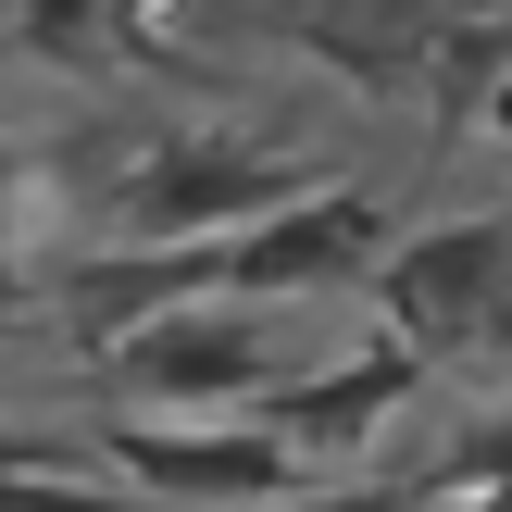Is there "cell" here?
Instances as JSON below:
<instances>
[{"label": "cell", "instance_id": "cell-2", "mask_svg": "<svg viewBox=\"0 0 512 512\" xmlns=\"http://www.w3.org/2000/svg\"><path fill=\"white\" fill-rule=\"evenodd\" d=\"M88 463L138 512H263L300 488L288 438L263 413H100Z\"/></svg>", "mask_w": 512, "mask_h": 512}, {"label": "cell", "instance_id": "cell-4", "mask_svg": "<svg viewBox=\"0 0 512 512\" xmlns=\"http://www.w3.org/2000/svg\"><path fill=\"white\" fill-rule=\"evenodd\" d=\"M363 300H375V325H388L413 363L488 350L512 325V213H450V225L388 238V263L363 275Z\"/></svg>", "mask_w": 512, "mask_h": 512}, {"label": "cell", "instance_id": "cell-1", "mask_svg": "<svg viewBox=\"0 0 512 512\" xmlns=\"http://www.w3.org/2000/svg\"><path fill=\"white\" fill-rule=\"evenodd\" d=\"M325 300H175V313H150L138 338L100 350V375H113V413H250V400L300 388V375L325 363Z\"/></svg>", "mask_w": 512, "mask_h": 512}, {"label": "cell", "instance_id": "cell-8", "mask_svg": "<svg viewBox=\"0 0 512 512\" xmlns=\"http://www.w3.org/2000/svg\"><path fill=\"white\" fill-rule=\"evenodd\" d=\"M413 88H425V125H475V113L512 88V0H463V13L425 38Z\"/></svg>", "mask_w": 512, "mask_h": 512}, {"label": "cell", "instance_id": "cell-6", "mask_svg": "<svg viewBox=\"0 0 512 512\" xmlns=\"http://www.w3.org/2000/svg\"><path fill=\"white\" fill-rule=\"evenodd\" d=\"M413 388H425V363L375 325V338H338L300 388H275L263 425L288 438V463H350V450H375L400 413H413Z\"/></svg>", "mask_w": 512, "mask_h": 512}, {"label": "cell", "instance_id": "cell-5", "mask_svg": "<svg viewBox=\"0 0 512 512\" xmlns=\"http://www.w3.org/2000/svg\"><path fill=\"white\" fill-rule=\"evenodd\" d=\"M388 263V213L338 175H313L300 200H275L263 225L225 238V300H338Z\"/></svg>", "mask_w": 512, "mask_h": 512}, {"label": "cell", "instance_id": "cell-3", "mask_svg": "<svg viewBox=\"0 0 512 512\" xmlns=\"http://www.w3.org/2000/svg\"><path fill=\"white\" fill-rule=\"evenodd\" d=\"M313 175L288 150L250 138H150L113 163V200H100V250H175V238H238L275 200H300Z\"/></svg>", "mask_w": 512, "mask_h": 512}, {"label": "cell", "instance_id": "cell-7", "mask_svg": "<svg viewBox=\"0 0 512 512\" xmlns=\"http://www.w3.org/2000/svg\"><path fill=\"white\" fill-rule=\"evenodd\" d=\"M450 13H463V0H288V38H300V63L350 75L363 100H400L413 63H425V38H438Z\"/></svg>", "mask_w": 512, "mask_h": 512}, {"label": "cell", "instance_id": "cell-10", "mask_svg": "<svg viewBox=\"0 0 512 512\" xmlns=\"http://www.w3.org/2000/svg\"><path fill=\"white\" fill-rule=\"evenodd\" d=\"M0 512H138V500L100 475H0Z\"/></svg>", "mask_w": 512, "mask_h": 512}, {"label": "cell", "instance_id": "cell-9", "mask_svg": "<svg viewBox=\"0 0 512 512\" xmlns=\"http://www.w3.org/2000/svg\"><path fill=\"white\" fill-rule=\"evenodd\" d=\"M25 50L63 75H100L138 50V0H25Z\"/></svg>", "mask_w": 512, "mask_h": 512}, {"label": "cell", "instance_id": "cell-12", "mask_svg": "<svg viewBox=\"0 0 512 512\" xmlns=\"http://www.w3.org/2000/svg\"><path fill=\"white\" fill-rule=\"evenodd\" d=\"M25 200H38V163L0 138V250H13V213H25Z\"/></svg>", "mask_w": 512, "mask_h": 512}, {"label": "cell", "instance_id": "cell-14", "mask_svg": "<svg viewBox=\"0 0 512 512\" xmlns=\"http://www.w3.org/2000/svg\"><path fill=\"white\" fill-rule=\"evenodd\" d=\"M475 125H488V150L512 163V88H500V100H488V113H475Z\"/></svg>", "mask_w": 512, "mask_h": 512}, {"label": "cell", "instance_id": "cell-11", "mask_svg": "<svg viewBox=\"0 0 512 512\" xmlns=\"http://www.w3.org/2000/svg\"><path fill=\"white\" fill-rule=\"evenodd\" d=\"M263 512H425V475H400V488H288Z\"/></svg>", "mask_w": 512, "mask_h": 512}, {"label": "cell", "instance_id": "cell-13", "mask_svg": "<svg viewBox=\"0 0 512 512\" xmlns=\"http://www.w3.org/2000/svg\"><path fill=\"white\" fill-rule=\"evenodd\" d=\"M25 313H38V275H25V263H13V250H0V338H13V325H25Z\"/></svg>", "mask_w": 512, "mask_h": 512}]
</instances>
